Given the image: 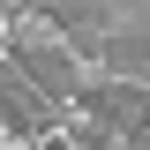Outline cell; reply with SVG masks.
<instances>
[{"label":"cell","mask_w":150,"mask_h":150,"mask_svg":"<svg viewBox=\"0 0 150 150\" xmlns=\"http://www.w3.org/2000/svg\"><path fill=\"white\" fill-rule=\"evenodd\" d=\"M15 68L30 75V90L45 98V105L83 98V75H75V53H68V45H15Z\"/></svg>","instance_id":"cell-2"},{"label":"cell","mask_w":150,"mask_h":150,"mask_svg":"<svg viewBox=\"0 0 150 150\" xmlns=\"http://www.w3.org/2000/svg\"><path fill=\"white\" fill-rule=\"evenodd\" d=\"M83 105L120 143H150V90H135V83H83Z\"/></svg>","instance_id":"cell-1"},{"label":"cell","mask_w":150,"mask_h":150,"mask_svg":"<svg viewBox=\"0 0 150 150\" xmlns=\"http://www.w3.org/2000/svg\"><path fill=\"white\" fill-rule=\"evenodd\" d=\"M112 68V83L128 75V83H143L150 75V8H120L112 15V38H105V53H98Z\"/></svg>","instance_id":"cell-3"},{"label":"cell","mask_w":150,"mask_h":150,"mask_svg":"<svg viewBox=\"0 0 150 150\" xmlns=\"http://www.w3.org/2000/svg\"><path fill=\"white\" fill-rule=\"evenodd\" d=\"M128 150H150V143H128Z\"/></svg>","instance_id":"cell-6"},{"label":"cell","mask_w":150,"mask_h":150,"mask_svg":"<svg viewBox=\"0 0 150 150\" xmlns=\"http://www.w3.org/2000/svg\"><path fill=\"white\" fill-rule=\"evenodd\" d=\"M45 15H53L60 30L75 38V53H105V38H112V15H120V8H83V0H45Z\"/></svg>","instance_id":"cell-5"},{"label":"cell","mask_w":150,"mask_h":150,"mask_svg":"<svg viewBox=\"0 0 150 150\" xmlns=\"http://www.w3.org/2000/svg\"><path fill=\"white\" fill-rule=\"evenodd\" d=\"M0 128H15V135H45L53 128V105L30 90V75H23L15 60L0 68Z\"/></svg>","instance_id":"cell-4"}]
</instances>
